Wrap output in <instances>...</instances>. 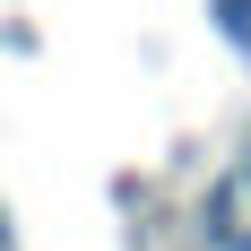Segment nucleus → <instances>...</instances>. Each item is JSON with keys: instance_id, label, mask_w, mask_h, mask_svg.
<instances>
[{"instance_id": "nucleus-2", "label": "nucleus", "mask_w": 251, "mask_h": 251, "mask_svg": "<svg viewBox=\"0 0 251 251\" xmlns=\"http://www.w3.org/2000/svg\"><path fill=\"white\" fill-rule=\"evenodd\" d=\"M0 251H9V217H0Z\"/></svg>"}, {"instance_id": "nucleus-1", "label": "nucleus", "mask_w": 251, "mask_h": 251, "mask_svg": "<svg viewBox=\"0 0 251 251\" xmlns=\"http://www.w3.org/2000/svg\"><path fill=\"white\" fill-rule=\"evenodd\" d=\"M208 18H217V35L234 52H251V0H208Z\"/></svg>"}]
</instances>
